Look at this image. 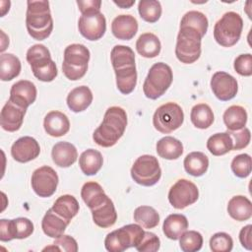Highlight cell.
Instances as JSON below:
<instances>
[{"label":"cell","instance_id":"obj_1","mask_svg":"<svg viewBox=\"0 0 252 252\" xmlns=\"http://www.w3.org/2000/svg\"><path fill=\"white\" fill-rule=\"evenodd\" d=\"M126 126V111L119 106H110L106 109L102 122L94 130L93 139L100 147H112L123 136Z\"/></svg>","mask_w":252,"mask_h":252},{"label":"cell","instance_id":"obj_2","mask_svg":"<svg viewBox=\"0 0 252 252\" xmlns=\"http://www.w3.org/2000/svg\"><path fill=\"white\" fill-rule=\"evenodd\" d=\"M27 5L26 26L29 34L36 40L47 38L53 30L49 2L46 0L28 1Z\"/></svg>","mask_w":252,"mask_h":252},{"label":"cell","instance_id":"obj_3","mask_svg":"<svg viewBox=\"0 0 252 252\" xmlns=\"http://www.w3.org/2000/svg\"><path fill=\"white\" fill-rule=\"evenodd\" d=\"M26 57L34 77L39 81L51 82L57 77L56 64L51 59L49 50L43 44H34L30 47Z\"/></svg>","mask_w":252,"mask_h":252},{"label":"cell","instance_id":"obj_4","mask_svg":"<svg viewBox=\"0 0 252 252\" xmlns=\"http://www.w3.org/2000/svg\"><path fill=\"white\" fill-rule=\"evenodd\" d=\"M91 54L89 49L79 43L68 45L64 50L62 71L65 77L71 81L83 78L88 70V63Z\"/></svg>","mask_w":252,"mask_h":252},{"label":"cell","instance_id":"obj_5","mask_svg":"<svg viewBox=\"0 0 252 252\" xmlns=\"http://www.w3.org/2000/svg\"><path fill=\"white\" fill-rule=\"evenodd\" d=\"M242 29L241 16L236 12H226L214 27V38L223 47L233 46L239 40Z\"/></svg>","mask_w":252,"mask_h":252},{"label":"cell","instance_id":"obj_6","mask_svg":"<svg viewBox=\"0 0 252 252\" xmlns=\"http://www.w3.org/2000/svg\"><path fill=\"white\" fill-rule=\"evenodd\" d=\"M172 80V70L167 64L163 62L154 64L150 68L143 85L144 94L151 99L160 97L170 87Z\"/></svg>","mask_w":252,"mask_h":252},{"label":"cell","instance_id":"obj_7","mask_svg":"<svg viewBox=\"0 0 252 252\" xmlns=\"http://www.w3.org/2000/svg\"><path fill=\"white\" fill-rule=\"evenodd\" d=\"M201 33L190 27H180L175 46L177 59L185 64L197 61L201 55Z\"/></svg>","mask_w":252,"mask_h":252},{"label":"cell","instance_id":"obj_8","mask_svg":"<svg viewBox=\"0 0 252 252\" xmlns=\"http://www.w3.org/2000/svg\"><path fill=\"white\" fill-rule=\"evenodd\" d=\"M140 224H127L108 233L104 239L105 249L109 252H122L130 247H136L144 236Z\"/></svg>","mask_w":252,"mask_h":252},{"label":"cell","instance_id":"obj_9","mask_svg":"<svg viewBox=\"0 0 252 252\" xmlns=\"http://www.w3.org/2000/svg\"><path fill=\"white\" fill-rule=\"evenodd\" d=\"M161 169L158 158L154 156L144 155L139 157L131 167V177L142 186H153L160 179Z\"/></svg>","mask_w":252,"mask_h":252},{"label":"cell","instance_id":"obj_10","mask_svg":"<svg viewBox=\"0 0 252 252\" xmlns=\"http://www.w3.org/2000/svg\"><path fill=\"white\" fill-rule=\"evenodd\" d=\"M184 121L182 108L175 102L160 105L154 113V127L162 134H168L178 129Z\"/></svg>","mask_w":252,"mask_h":252},{"label":"cell","instance_id":"obj_11","mask_svg":"<svg viewBox=\"0 0 252 252\" xmlns=\"http://www.w3.org/2000/svg\"><path fill=\"white\" fill-rule=\"evenodd\" d=\"M199 198V190L197 186L187 180H177L169 189L168 201L170 205L178 210H182L194 204Z\"/></svg>","mask_w":252,"mask_h":252},{"label":"cell","instance_id":"obj_12","mask_svg":"<svg viewBox=\"0 0 252 252\" xmlns=\"http://www.w3.org/2000/svg\"><path fill=\"white\" fill-rule=\"evenodd\" d=\"M80 33L89 40L100 39L106 31V20L100 11L82 14L78 22Z\"/></svg>","mask_w":252,"mask_h":252},{"label":"cell","instance_id":"obj_13","mask_svg":"<svg viewBox=\"0 0 252 252\" xmlns=\"http://www.w3.org/2000/svg\"><path fill=\"white\" fill-rule=\"evenodd\" d=\"M58 185V175L56 171L48 166L43 165L36 168L32 175V187L34 193L42 198L52 196Z\"/></svg>","mask_w":252,"mask_h":252},{"label":"cell","instance_id":"obj_14","mask_svg":"<svg viewBox=\"0 0 252 252\" xmlns=\"http://www.w3.org/2000/svg\"><path fill=\"white\" fill-rule=\"evenodd\" d=\"M33 232V223L27 218L0 220V240L10 241L13 239H24Z\"/></svg>","mask_w":252,"mask_h":252},{"label":"cell","instance_id":"obj_15","mask_svg":"<svg viewBox=\"0 0 252 252\" xmlns=\"http://www.w3.org/2000/svg\"><path fill=\"white\" fill-rule=\"evenodd\" d=\"M211 89L221 101L232 99L238 91V84L234 77L226 72H216L211 79Z\"/></svg>","mask_w":252,"mask_h":252},{"label":"cell","instance_id":"obj_16","mask_svg":"<svg viewBox=\"0 0 252 252\" xmlns=\"http://www.w3.org/2000/svg\"><path fill=\"white\" fill-rule=\"evenodd\" d=\"M40 147L38 142L30 136L19 138L11 147L13 158L19 162H28L38 157Z\"/></svg>","mask_w":252,"mask_h":252},{"label":"cell","instance_id":"obj_17","mask_svg":"<svg viewBox=\"0 0 252 252\" xmlns=\"http://www.w3.org/2000/svg\"><path fill=\"white\" fill-rule=\"evenodd\" d=\"M36 98V88L33 83L28 80L16 82L10 91L9 100L18 106L27 109Z\"/></svg>","mask_w":252,"mask_h":252},{"label":"cell","instance_id":"obj_18","mask_svg":"<svg viewBox=\"0 0 252 252\" xmlns=\"http://www.w3.org/2000/svg\"><path fill=\"white\" fill-rule=\"evenodd\" d=\"M26 110L8 100L0 113L1 127L8 132L18 131L23 124Z\"/></svg>","mask_w":252,"mask_h":252},{"label":"cell","instance_id":"obj_19","mask_svg":"<svg viewBox=\"0 0 252 252\" xmlns=\"http://www.w3.org/2000/svg\"><path fill=\"white\" fill-rule=\"evenodd\" d=\"M113 35L122 40H130L138 32V22L131 15H119L112 21Z\"/></svg>","mask_w":252,"mask_h":252},{"label":"cell","instance_id":"obj_20","mask_svg":"<svg viewBox=\"0 0 252 252\" xmlns=\"http://www.w3.org/2000/svg\"><path fill=\"white\" fill-rule=\"evenodd\" d=\"M45 132L52 137H61L68 133L70 121L66 114L61 111L53 110L48 112L43 121Z\"/></svg>","mask_w":252,"mask_h":252},{"label":"cell","instance_id":"obj_21","mask_svg":"<svg viewBox=\"0 0 252 252\" xmlns=\"http://www.w3.org/2000/svg\"><path fill=\"white\" fill-rule=\"evenodd\" d=\"M51 157L57 166L69 167L77 160L78 152L73 144L69 142H58L52 148Z\"/></svg>","mask_w":252,"mask_h":252},{"label":"cell","instance_id":"obj_22","mask_svg":"<svg viewBox=\"0 0 252 252\" xmlns=\"http://www.w3.org/2000/svg\"><path fill=\"white\" fill-rule=\"evenodd\" d=\"M94 222L102 228L112 226L117 220V213L113 202L108 197L107 200L100 206L91 210Z\"/></svg>","mask_w":252,"mask_h":252},{"label":"cell","instance_id":"obj_23","mask_svg":"<svg viewBox=\"0 0 252 252\" xmlns=\"http://www.w3.org/2000/svg\"><path fill=\"white\" fill-rule=\"evenodd\" d=\"M93 101V94L89 87L80 86L73 89L67 95V105L73 112L86 110Z\"/></svg>","mask_w":252,"mask_h":252},{"label":"cell","instance_id":"obj_24","mask_svg":"<svg viewBox=\"0 0 252 252\" xmlns=\"http://www.w3.org/2000/svg\"><path fill=\"white\" fill-rule=\"evenodd\" d=\"M69 223L70 222L54 213L52 209H49L45 213L41 220V228L44 234H46L47 236L52 238H58L63 235Z\"/></svg>","mask_w":252,"mask_h":252},{"label":"cell","instance_id":"obj_25","mask_svg":"<svg viewBox=\"0 0 252 252\" xmlns=\"http://www.w3.org/2000/svg\"><path fill=\"white\" fill-rule=\"evenodd\" d=\"M227 213L235 220H247L252 216V203L245 196H234L228 201Z\"/></svg>","mask_w":252,"mask_h":252},{"label":"cell","instance_id":"obj_26","mask_svg":"<svg viewBox=\"0 0 252 252\" xmlns=\"http://www.w3.org/2000/svg\"><path fill=\"white\" fill-rule=\"evenodd\" d=\"M81 197L85 204L90 208V210L100 206L108 198L102 187L94 181H90L83 185L81 190Z\"/></svg>","mask_w":252,"mask_h":252},{"label":"cell","instance_id":"obj_27","mask_svg":"<svg viewBox=\"0 0 252 252\" xmlns=\"http://www.w3.org/2000/svg\"><path fill=\"white\" fill-rule=\"evenodd\" d=\"M188 220L184 215L171 214L163 221L162 230L164 235L172 240H177L187 230Z\"/></svg>","mask_w":252,"mask_h":252},{"label":"cell","instance_id":"obj_28","mask_svg":"<svg viewBox=\"0 0 252 252\" xmlns=\"http://www.w3.org/2000/svg\"><path fill=\"white\" fill-rule=\"evenodd\" d=\"M136 49L141 56L154 58L159 54L161 44L156 34L152 32H145L138 37L136 41Z\"/></svg>","mask_w":252,"mask_h":252},{"label":"cell","instance_id":"obj_29","mask_svg":"<svg viewBox=\"0 0 252 252\" xmlns=\"http://www.w3.org/2000/svg\"><path fill=\"white\" fill-rule=\"evenodd\" d=\"M79 208L80 207L77 199L72 195L66 194L57 198L51 209L59 217L70 222L71 220L78 214Z\"/></svg>","mask_w":252,"mask_h":252},{"label":"cell","instance_id":"obj_30","mask_svg":"<svg viewBox=\"0 0 252 252\" xmlns=\"http://www.w3.org/2000/svg\"><path fill=\"white\" fill-rule=\"evenodd\" d=\"M116 76V86L123 94H131L137 84L136 66H128L120 69H114Z\"/></svg>","mask_w":252,"mask_h":252},{"label":"cell","instance_id":"obj_31","mask_svg":"<svg viewBox=\"0 0 252 252\" xmlns=\"http://www.w3.org/2000/svg\"><path fill=\"white\" fill-rule=\"evenodd\" d=\"M103 163L101 154L94 149H88L83 152L79 158V165L86 175H94L99 171Z\"/></svg>","mask_w":252,"mask_h":252},{"label":"cell","instance_id":"obj_32","mask_svg":"<svg viewBox=\"0 0 252 252\" xmlns=\"http://www.w3.org/2000/svg\"><path fill=\"white\" fill-rule=\"evenodd\" d=\"M183 165L187 173L192 176L199 177L208 170L209 158L202 152H192L185 157Z\"/></svg>","mask_w":252,"mask_h":252},{"label":"cell","instance_id":"obj_33","mask_svg":"<svg viewBox=\"0 0 252 252\" xmlns=\"http://www.w3.org/2000/svg\"><path fill=\"white\" fill-rule=\"evenodd\" d=\"M157 153L162 158L176 159L183 154V145L176 138L165 136L158 141Z\"/></svg>","mask_w":252,"mask_h":252},{"label":"cell","instance_id":"obj_34","mask_svg":"<svg viewBox=\"0 0 252 252\" xmlns=\"http://www.w3.org/2000/svg\"><path fill=\"white\" fill-rule=\"evenodd\" d=\"M222 118L228 131H237L245 127L247 112L240 105H231L224 111Z\"/></svg>","mask_w":252,"mask_h":252},{"label":"cell","instance_id":"obj_35","mask_svg":"<svg viewBox=\"0 0 252 252\" xmlns=\"http://www.w3.org/2000/svg\"><path fill=\"white\" fill-rule=\"evenodd\" d=\"M21 61L12 53H2L0 56V79L11 81L19 76L21 72Z\"/></svg>","mask_w":252,"mask_h":252},{"label":"cell","instance_id":"obj_36","mask_svg":"<svg viewBox=\"0 0 252 252\" xmlns=\"http://www.w3.org/2000/svg\"><path fill=\"white\" fill-rule=\"evenodd\" d=\"M232 139L226 132L216 133L212 135L207 141V149L214 156H222L232 150Z\"/></svg>","mask_w":252,"mask_h":252},{"label":"cell","instance_id":"obj_37","mask_svg":"<svg viewBox=\"0 0 252 252\" xmlns=\"http://www.w3.org/2000/svg\"><path fill=\"white\" fill-rule=\"evenodd\" d=\"M190 119L196 128L207 129L214 122V113L208 104L198 103L192 107Z\"/></svg>","mask_w":252,"mask_h":252},{"label":"cell","instance_id":"obj_38","mask_svg":"<svg viewBox=\"0 0 252 252\" xmlns=\"http://www.w3.org/2000/svg\"><path fill=\"white\" fill-rule=\"evenodd\" d=\"M110 59L113 69L135 65V53L126 45H115L110 52Z\"/></svg>","mask_w":252,"mask_h":252},{"label":"cell","instance_id":"obj_39","mask_svg":"<svg viewBox=\"0 0 252 252\" xmlns=\"http://www.w3.org/2000/svg\"><path fill=\"white\" fill-rule=\"evenodd\" d=\"M134 220L144 228H154L159 222V215L153 207L140 206L134 211Z\"/></svg>","mask_w":252,"mask_h":252},{"label":"cell","instance_id":"obj_40","mask_svg":"<svg viewBox=\"0 0 252 252\" xmlns=\"http://www.w3.org/2000/svg\"><path fill=\"white\" fill-rule=\"evenodd\" d=\"M208 19L199 11H189L181 19L180 27H190L198 31L204 36L208 31Z\"/></svg>","mask_w":252,"mask_h":252},{"label":"cell","instance_id":"obj_41","mask_svg":"<svg viewBox=\"0 0 252 252\" xmlns=\"http://www.w3.org/2000/svg\"><path fill=\"white\" fill-rule=\"evenodd\" d=\"M140 17L148 23H156L161 16V5L157 0H141L138 4Z\"/></svg>","mask_w":252,"mask_h":252},{"label":"cell","instance_id":"obj_42","mask_svg":"<svg viewBox=\"0 0 252 252\" xmlns=\"http://www.w3.org/2000/svg\"><path fill=\"white\" fill-rule=\"evenodd\" d=\"M179 245L183 252L199 251L203 245V236L196 230L185 231L179 237Z\"/></svg>","mask_w":252,"mask_h":252},{"label":"cell","instance_id":"obj_43","mask_svg":"<svg viewBox=\"0 0 252 252\" xmlns=\"http://www.w3.org/2000/svg\"><path fill=\"white\" fill-rule=\"evenodd\" d=\"M252 160L248 154H241L233 158L231 161V170L239 178H245L251 173Z\"/></svg>","mask_w":252,"mask_h":252},{"label":"cell","instance_id":"obj_44","mask_svg":"<svg viewBox=\"0 0 252 252\" xmlns=\"http://www.w3.org/2000/svg\"><path fill=\"white\" fill-rule=\"evenodd\" d=\"M232 246L233 240L225 232H217L210 239V248L213 252H229Z\"/></svg>","mask_w":252,"mask_h":252},{"label":"cell","instance_id":"obj_45","mask_svg":"<svg viewBox=\"0 0 252 252\" xmlns=\"http://www.w3.org/2000/svg\"><path fill=\"white\" fill-rule=\"evenodd\" d=\"M57 250V251H67V252H77L78 244L77 241L70 235H62L53 242L52 246L45 247L43 250Z\"/></svg>","mask_w":252,"mask_h":252},{"label":"cell","instance_id":"obj_46","mask_svg":"<svg viewBox=\"0 0 252 252\" xmlns=\"http://www.w3.org/2000/svg\"><path fill=\"white\" fill-rule=\"evenodd\" d=\"M159 238L153 232L145 231L140 243L135 247L139 252H156L159 249Z\"/></svg>","mask_w":252,"mask_h":252},{"label":"cell","instance_id":"obj_47","mask_svg":"<svg viewBox=\"0 0 252 252\" xmlns=\"http://www.w3.org/2000/svg\"><path fill=\"white\" fill-rule=\"evenodd\" d=\"M227 133L230 135L231 139H232V150L238 151L241 149L246 148L249 143H250V139H251V134H250V130L246 127L237 130V131H228Z\"/></svg>","mask_w":252,"mask_h":252},{"label":"cell","instance_id":"obj_48","mask_svg":"<svg viewBox=\"0 0 252 252\" xmlns=\"http://www.w3.org/2000/svg\"><path fill=\"white\" fill-rule=\"evenodd\" d=\"M234 70L237 74L245 77L252 75V55L250 53L238 55L233 64Z\"/></svg>","mask_w":252,"mask_h":252},{"label":"cell","instance_id":"obj_49","mask_svg":"<svg viewBox=\"0 0 252 252\" xmlns=\"http://www.w3.org/2000/svg\"><path fill=\"white\" fill-rule=\"evenodd\" d=\"M77 5L79 10L82 14L93 12V11H99L101 1L99 0H87V1H77Z\"/></svg>","mask_w":252,"mask_h":252},{"label":"cell","instance_id":"obj_50","mask_svg":"<svg viewBox=\"0 0 252 252\" xmlns=\"http://www.w3.org/2000/svg\"><path fill=\"white\" fill-rule=\"evenodd\" d=\"M251 224H247L246 226L242 227L240 232H239V240L241 245L247 249L251 250L252 249V240H251Z\"/></svg>","mask_w":252,"mask_h":252},{"label":"cell","instance_id":"obj_51","mask_svg":"<svg viewBox=\"0 0 252 252\" xmlns=\"http://www.w3.org/2000/svg\"><path fill=\"white\" fill-rule=\"evenodd\" d=\"M114 4H116L117 6L121 7V8H130L132 5H134L135 0L133 1H113Z\"/></svg>","mask_w":252,"mask_h":252}]
</instances>
